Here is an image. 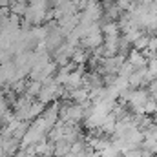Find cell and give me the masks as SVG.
I'll use <instances>...</instances> for the list:
<instances>
[{
    "instance_id": "obj_3",
    "label": "cell",
    "mask_w": 157,
    "mask_h": 157,
    "mask_svg": "<svg viewBox=\"0 0 157 157\" xmlns=\"http://www.w3.org/2000/svg\"><path fill=\"white\" fill-rule=\"evenodd\" d=\"M66 99H71L73 102H84V101H88L90 99V90L88 88H84V86H80V88H75V90H70L68 91V95H66Z\"/></svg>"
},
{
    "instance_id": "obj_5",
    "label": "cell",
    "mask_w": 157,
    "mask_h": 157,
    "mask_svg": "<svg viewBox=\"0 0 157 157\" xmlns=\"http://www.w3.org/2000/svg\"><path fill=\"white\" fill-rule=\"evenodd\" d=\"M40 90H42V80H28V86H26V95L28 97H31V99H37L40 93Z\"/></svg>"
},
{
    "instance_id": "obj_6",
    "label": "cell",
    "mask_w": 157,
    "mask_h": 157,
    "mask_svg": "<svg viewBox=\"0 0 157 157\" xmlns=\"http://www.w3.org/2000/svg\"><path fill=\"white\" fill-rule=\"evenodd\" d=\"M70 150H71V143H68L66 139L55 143V157H68Z\"/></svg>"
},
{
    "instance_id": "obj_1",
    "label": "cell",
    "mask_w": 157,
    "mask_h": 157,
    "mask_svg": "<svg viewBox=\"0 0 157 157\" xmlns=\"http://www.w3.org/2000/svg\"><path fill=\"white\" fill-rule=\"evenodd\" d=\"M75 49H77L75 46H71L68 40H64L57 49L51 51V59H53L59 66H64V64L71 62V57H73V51H75Z\"/></svg>"
},
{
    "instance_id": "obj_2",
    "label": "cell",
    "mask_w": 157,
    "mask_h": 157,
    "mask_svg": "<svg viewBox=\"0 0 157 157\" xmlns=\"http://www.w3.org/2000/svg\"><path fill=\"white\" fill-rule=\"evenodd\" d=\"M126 60L133 66V70H139V68H146V66H148V59L144 57V53H143V51H139V49H135V48H132V49H130V53H128Z\"/></svg>"
},
{
    "instance_id": "obj_8",
    "label": "cell",
    "mask_w": 157,
    "mask_h": 157,
    "mask_svg": "<svg viewBox=\"0 0 157 157\" xmlns=\"http://www.w3.org/2000/svg\"><path fill=\"white\" fill-rule=\"evenodd\" d=\"M148 42H150V35L144 31V33H143L139 39L133 42V48H135V49H139V51H144V49L148 48Z\"/></svg>"
},
{
    "instance_id": "obj_9",
    "label": "cell",
    "mask_w": 157,
    "mask_h": 157,
    "mask_svg": "<svg viewBox=\"0 0 157 157\" xmlns=\"http://www.w3.org/2000/svg\"><path fill=\"white\" fill-rule=\"evenodd\" d=\"M0 126H2V115H0Z\"/></svg>"
},
{
    "instance_id": "obj_7",
    "label": "cell",
    "mask_w": 157,
    "mask_h": 157,
    "mask_svg": "<svg viewBox=\"0 0 157 157\" xmlns=\"http://www.w3.org/2000/svg\"><path fill=\"white\" fill-rule=\"evenodd\" d=\"M99 155L101 157H122V154H121V150H119L113 143H110L106 148H102V150L99 152Z\"/></svg>"
},
{
    "instance_id": "obj_4",
    "label": "cell",
    "mask_w": 157,
    "mask_h": 157,
    "mask_svg": "<svg viewBox=\"0 0 157 157\" xmlns=\"http://www.w3.org/2000/svg\"><path fill=\"white\" fill-rule=\"evenodd\" d=\"M90 53H88V49L86 48H78L77 46V49L73 51V57H71V62H75L77 66H80V64H88V60H90Z\"/></svg>"
},
{
    "instance_id": "obj_10",
    "label": "cell",
    "mask_w": 157,
    "mask_h": 157,
    "mask_svg": "<svg viewBox=\"0 0 157 157\" xmlns=\"http://www.w3.org/2000/svg\"><path fill=\"white\" fill-rule=\"evenodd\" d=\"M148 157H157V155H148Z\"/></svg>"
}]
</instances>
